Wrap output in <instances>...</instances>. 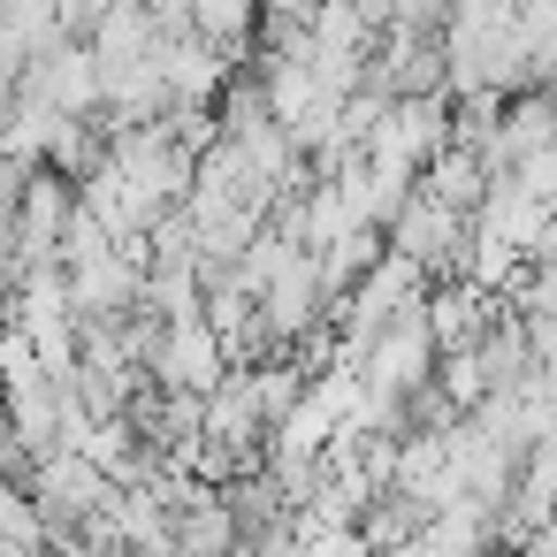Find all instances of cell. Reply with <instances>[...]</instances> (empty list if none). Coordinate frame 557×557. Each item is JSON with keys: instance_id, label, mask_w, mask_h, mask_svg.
Masks as SVG:
<instances>
[{"instance_id": "obj_5", "label": "cell", "mask_w": 557, "mask_h": 557, "mask_svg": "<svg viewBox=\"0 0 557 557\" xmlns=\"http://www.w3.org/2000/svg\"><path fill=\"white\" fill-rule=\"evenodd\" d=\"M420 321H428V344H435V359H450V351H473V344H481V329L496 321V298L450 275V283H428V298H420Z\"/></svg>"}, {"instance_id": "obj_7", "label": "cell", "mask_w": 557, "mask_h": 557, "mask_svg": "<svg viewBox=\"0 0 557 557\" xmlns=\"http://www.w3.org/2000/svg\"><path fill=\"white\" fill-rule=\"evenodd\" d=\"M488 184H496V169H488L473 146H443V153L420 169V191H428V199H443V207H450V214H466V222H473V207L488 199Z\"/></svg>"}, {"instance_id": "obj_4", "label": "cell", "mask_w": 557, "mask_h": 557, "mask_svg": "<svg viewBox=\"0 0 557 557\" xmlns=\"http://www.w3.org/2000/svg\"><path fill=\"white\" fill-rule=\"evenodd\" d=\"M367 389H382V397H397V405H412L428 382H435V344H428V321H420V306L412 313H397L367 351H359V367H351Z\"/></svg>"}, {"instance_id": "obj_2", "label": "cell", "mask_w": 557, "mask_h": 557, "mask_svg": "<svg viewBox=\"0 0 557 557\" xmlns=\"http://www.w3.org/2000/svg\"><path fill=\"white\" fill-rule=\"evenodd\" d=\"M70 222H77V184L62 176V169H32L24 176V199H16V222H9V237H16V275H32V268H62V237H70Z\"/></svg>"}, {"instance_id": "obj_13", "label": "cell", "mask_w": 557, "mask_h": 557, "mask_svg": "<svg viewBox=\"0 0 557 557\" xmlns=\"http://www.w3.org/2000/svg\"><path fill=\"white\" fill-rule=\"evenodd\" d=\"M260 9H268V24H306L321 0H260Z\"/></svg>"}, {"instance_id": "obj_3", "label": "cell", "mask_w": 557, "mask_h": 557, "mask_svg": "<svg viewBox=\"0 0 557 557\" xmlns=\"http://www.w3.org/2000/svg\"><path fill=\"white\" fill-rule=\"evenodd\" d=\"M222 374H230V351H222V336L199 313L191 321H169L153 336V351H146V382L153 389H176V397H214Z\"/></svg>"}, {"instance_id": "obj_11", "label": "cell", "mask_w": 557, "mask_h": 557, "mask_svg": "<svg viewBox=\"0 0 557 557\" xmlns=\"http://www.w3.org/2000/svg\"><path fill=\"white\" fill-rule=\"evenodd\" d=\"M504 176H511L542 214H557V153H534V161H519V169H504Z\"/></svg>"}, {"instance_id": "obj_9", "label": "cell", "mask_w": 557, "mask_h": 557, "mask_svg": "<svg viewBox=\"0 0 557 557\" xmlns=\"http://www.w3.org/2000/svg\"><path fill=\"white\" fill-rule=\"evenodd\" d=\"M184 24L230 62L237 47H252L260 39V0H184Z\"/></svg>"}, {"instance_id": "obj_6", "label": "cell", "mask_w": 557, "mask_h": 557, "mask_svg": "<svg viewBox=\"0 0 557 557\" xmlns=\"http://www.w3.org/2000/svg\"><path fill=\"white\" fill-rule=\"evenodd\" d=\"M534 153H557V92H511L504 115H496V146H488V169H519Z\"/></svg>"}, {"instance_id": "obj_10", "label": "cell", "mask_w": 557, "mask_h": 557, "mask_svg": "<svg viewBox=\"0 0 557 557\" xmlns=\"http://www.w3.org/2000/svg\"><path fill=\"white\" fill-rule=\"evenodd\" d=\"M0 549L9 557H47V519L24 481H0Z\"/></svg>"}, {"instance_id": "obj_12", "label": "cell", "mask_w": 557, "mask_h": 557, "mask_svg": "<svg viewBox=\"0 0 557 557\" xmlns=\"http://www.w3.org/2000/svg\"><path fill=\"white\" fill-rule=\"evenodd\" d=\"M298 557H367L359 527H298Z\"/></svg>"}, {"instance_id": "obj_1", "label": "cell", "mask_w": 557, "mask_h": 557, "mask_svg": "<svg viewBox=\"0 0 557 557\" xmlns=\"http://www.w3.org/2000/svg\"><path fill=\"white\" fill-rule=\"evenodd\" d=\"M466 230H473L466 214H450L443 199H428V191L412 184L405 207L389 214V237H382V245H389L397 260H412L428 283H450V275L466 268Z\"/></svg>"}, {"instance_id": "obj_8", "label": "cell", "mask_w": 557, "mask_h": 557, "mask_svg": "<svg viewBox=\"0 0 557 557\" xmlns=\"http://www.w3.org/2000/svg\"><path fill=\"white\" fill-rule=\"evenodd\" d=\"M473 367H481V389L488 397H504V389H519V382H534V351H527V321H511L504 306H496V321L481 329V344H473Z\"/></svg>"}, {"instance_id": "obj_14", "label": "cell", "mask_w": 557, "mask_h": 557, "mask_svg": "<svg viewBox=\"0 0 557 557\" xmlns=\"http://www.w3.org/2000/svg\"><path fill=\"white\" fill-rule=\"evenodd\" d=\"M0 9H9V0H0Z\"/></svg>"}]
</instances>
